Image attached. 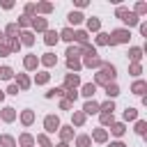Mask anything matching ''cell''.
<instances>
[{"instance_id":"5","label":"cell","mask_w":147,"mask_h":147,"mask_svg":"<svg viewBox=\"0 0 147 147\" xmlns=\"http://www.w3.org/2000/svg\"><path fill=\"white\" fill-rule=\"evenodd\" d=\"M96 110H99V103L96 101H87L85 103V113H96Z\"/></svg>"},{"instance_id":"30","label":"cell","mask_w":147,"mask_h":147,"mask_svg":"<svg viewBox=\"0 0 147 147\" xmlns=\"http://www.w3.org/2000/svg\"><path fill=\"white\" fill-rule=\"evenodd\" d=\"M21 145H32V138H30V136H23V138H21Z\"/></svg>"},{"instance_id":"20","label":"cell","mask_w":147,"mask_h":147,"mask_svg":"<svg viewBox=\"0 0 147 147\" xmlns=\"http://www.w3.org/2000/svg\"><path fill=\"white\" fill-rule=\"evenodd\" d=\"M113 133H115V136H122V133H124V126H122V124H115V126H113Z\"/></svg>"},{"instance_id":"9","label":"cell","mask_w":147,"mask_h":147,"mask_svg":"<svg viewBox=\"0 0 147 147\" xmlns=\"http://www.w3.org/2000/svg\"><path fill=\"white\" fill-rule=\"evenodd\" d=\"M94 90H96V87L90 83V85H85V87H83V94H85V96H92V94H94Z\"/></svg>"},{"instance_id":"6","label":"cell","mask_w":147,"mask_h":147,"mask_svg":"<svg viewBox=\"0 0 147 147\" xmlns=\"http://www.w3.org/2000/svg\"><path fill=\"white\" fill-rule=\"evenodd\" d=\"M57 41V32H46V44H55Z\"/></svg>"},{"instance_id":"23","label":"cell","mask_w":147,"mask_h":147,"mask_svg":"<svg viewBox=\"0 0 147 147\" xmlns=\"http://www.w3.org/2000/svg\"><path fill=\"white\" fill-rule=\"evenodd\" d=\"M129 55H131V60H138V57H140V48H131Z\"/></svg>"},{"instance_id":"35","label":"cell","mask_w":147,"mask_h":147,"mask_svg":"<svg viewBox=\"0 0 147 147\" xmlns=\"http://www.w3.org/2000/svg\"><path fill=\"white\" fill-rule=\"evenodd\" d=\"M69 67H71V69H78V62H76V60L71 57V60H69Z\"/></svg>"},{"instance_id":"32","label":"cell","mask_w":147,"mask_h":147,"mask_svg":"<svg viewBox=\"0 0 147 147\" xmlns=\"http://www.w3.org/2000/svg\"><path fill=\"white\" fill-rule=\"evenodd\" d=\"M44 62H46V64H53V62H55V57H53V55H51V53H48V55H46V57H44Z\"/></svg>"},{"instance_id":"26","label":"cell","mask_w":147,"mask_h":147,"mask_svg":"<svg viewBox=\"0 0 147 147\" xmlns=\"http://www.w3.org/2000/svg\"><path fill=\"white\" fill-rule=\"evenodd\" d=\"M94 138H96V140H106V131H101V129H99V131L94 133Z\"/></svg>"},{"instance_id":"21","label":"cell","mask_w":147,"mask_h":147,"mask_svg":"<svg viewBox=\"0 0 147 147\" xmlns=\"http://www.w3.org/2000/svg\"><path fill=\"white\" fill-rule=\"evenodd\" d=\"M78 145H80V147H87V145H90V138H87V136H80V138H78Z\"/></svg>"},{"instance_id":"4","label":"cell","mask_w":147,"mask_h":147,"mask_svg":"<svg viewBox=\"0 0 147 147\" xmlns=\"http://www.w3.org/2000/svg\"><path fill=\"white\" fill-rule=\"evenodd\" d=\"M57 129H60V119H57V117H53V115H51V117H46V131H51V133H53V131H57Z\"/></svg>"},{"instance_id":"19","label":"cell","mask_w":147,"mask_h":147,"mask_svg":"<svg viewBox=\"0 0 147 147\" xmlns=\"http://www.w3.org/2000/svg\"><path fill=\"white\" fill-rule=\"evenodd\" d=\"M124 117H126V119H136V108H129V110L124 113Z\"/></svg>"},{"instance_id":"8","label":"cell","mask_w":147,"mask_h":147,"mask_svg":"<svg viewBox=\"0 0 147 147\" xmlns=\"http://www.w3.org/2000/svg\"><path fill=\"white\" fill-rule=\"evenodd\" d=\"M145 87H147V85H145L142 80H138V83L133 85V92H136V94H142V90H145Z\"/></svg>"},{"instance_id":"10","label":"cell","mask_w":147,"mask_h":147,"mask_svg":"<svg viewBox=\"0 0 147 147\" xmlns=\"http://www.w3.org/2000/svg\"><path fill=\"white\" fill-rule=\"evenodd\" d=\"M80 18H83V16H80L78 11H71V14H69V21H71V23H80Z\"/></svg>"},{"instance_id":"1","label":"cell","mask_w":147,"mask_h":147,"mask_svg":"<svg viewBox=\"0 0 147 147\" xmlns=\"http://www.w3.org/2000/svg\"><path fill=\"white\" fill-rule=\"evenodd\" d=\"M108 78H110V80L115 78V67H110V64L103 67V71L96 76V80H99V83H108Z\"/></svg>"},{"instance_id":"7","label":"cell","mask_w":147,"mask_h":147,"mask_svg":"<svg viewBox=\"0 0 147 147\" xmlns=\"http://www.w3.org/2000/svg\"><path fill=\"white\" fill-rule=\"evenodd\" d=\"M25 67H28V69H34V67H37V57H32V55L25 57Z\"/></svg>"},{"instance_id":"3","label":"cell","mask_w":147,"mask_h":147,"mask_svg":"<svg viewBox=\"0 0 147 147\" xmlns=\"http://www.w3.org/2000/svg\"><path fill=\"white\" fill-rule=\"evenodd\" d=\"M117 16H122V21H126L129 25H136V23H138L136 14H129V11H124V9H117Z\"/></svg>"},{"instance_id":"12","label":"cell","mask_w":147,"mask_h":147,"mask_svg":"<svg viewBox=\"0 0 147 147\" xmlns=\"http://www.w3.org/2000/svg\"><path fill=\"white\" fill-rule=\"evenodd\" d=\"M0 142H2L5 147H14V140H11L9 136H2V138H0Z\"/></svg>"},{"instance_id":"25","label":"cell","mask_w":147,"mask_h":147,"mask_svg":"<svg viewBox=\"0 0 147 147\" xmlns=\"http://www.w3.org/2000/svg\"><path fill=\"white\" fill-rule=\"evenodd\" d=\"M145 126H147L145 122H138V124H136V131H138V133H145Z\"/></svg>"},{"instance_id":"11","label":"cell","mask_w":147,"mask_h":147,"mask_svg":"<svg viewBox=\"0 0 147 147\" xmlns=\"http://www.w3.org/2000/svg\"><path fill=\"white\" fill-rule=\"evenodd\" d=\"M0 78H11V69L9 67H2L0 69Z\"/></svg>"},{"instance_id":"17","label":"cell","mask_w":147,"mask_h":147,"mask_svg":"<svg viewBox=\"0 0 147 147\" xmlns=\"http://www.w3.org/2000/svg\"><path fill=\"white\" fill-rule=\"evenodd\" d=\"M62 39L71 41V39H74V32H71V30H62Z\"/></svg>"},{"instance_id":"13","label":"cell","mask_w":147,"mask_h":147,"mask_svg":"<svg viewBox=\"0 0 147 147\" xmlns=\"http://www.w3.org/2000/svg\"><path fill=\"white\" fill-rule=\"evenodd\" d=\"M106 94H108V96H115V94H117V85H108V87H106Z\"/></svg>"},{"instance_id":"34","label":"cell","mask_w":147,"mask_h":147,"mask_svg":"<svg viewBox=\"0 0 147 147\" xmlns=\"http://www.w3.org/2000/svg\"><path fill=\"white\" fill-rule=\"evenodd\" d=\"M39 142H41L44 147H51V145H48V140H46V136H39Z\"/></svg>"},{"instance_id":"29","label":"cell","mask_w":147,"mask_h":147,"mask_svg":"<svg viewBox=\"0 0 147 147\" xmlns=\"http://www.w3.org/2000/svg\"><path fill=\"white\" fill-rule=\"evenodd\" d=\"M23 122L30 124V122H32V113H23Z\"/></svg>"},{"instance_id":"31","label":"cell","mask_w":147,"mask_h":147,"mask_svg":"<svg viewBox=\"0 0 147 147\" xmlns=\"http://www.w3.org/2000/svg\"><path fill=\"white\" fill-rule=\"evenodd\" d=\"M96 41H99V44H108V34H99Z\"/></svg>"},{"instance_id":"2","label":"cell","mask_w":147,"mask_h":147,"mask_svg":"<svg viewBox=\"0 0 147 147\" xmlns=\"http://www.w3.org/2000/svg\"><path fill=\"white\" fill-rule=\"evenodd\" d=\"M110 44H122V41H129V32L126 30H115L113 32V39H108Z\"/></svg>"},{"instance_id":"28","label":"cell","mask_w":147,"mask_h":147,"mask_svg":"<svg viewBox=\"0 0 147 147\" xmlns=\"http://www.w3.org/2000/svg\"><path fill=\"white\" fill-rule=\"evenodd\" d=\"M46 80H48V74H39L37 76V83H46Z\"/></svg>"},{"instance_id":"33","label":"cell","mask_w":147,"mask_h":147,"mask_svg":"<svg viewBox=\"0 0 147 147\" xmlns=\"http://www.w3.org/2000/svg\"><path fill=\"white\" fill-rule=\"evenodd\" d=\"M62 138L69 140V138H71V131H69V129H62Z\"/></svg>"},{"instance_id":"24","label":"cell","mask_w":147,"mask_h":147,"mask_svg":"<svg viewBox=\"0 0 147 147\" xmlns=\"http://www.w3.org/2000/svg\"><path fill=\"white\" fill-rule=\"evenodd\" d=\"M18 85H21V87H28V85H30V80H28L25 76H18Z\"/></svg>"},{"instance_id":"27","label":"cell","mask_w":147,"mask_h":147,"mask_svg":"<svg viewBox=\"0 0 147 147\" xmlns=\"http://www.w3.org/2000/svg\"><path fill=\"white\" fill-rule=\"evenodd\" d=\"M74 37H76L78 41H87V34H85V32H78V34H74Z\"/></svg>"},{"instance_id":"37","label":"cell","mask_w":147,"mask_h":147,"mask_svg":"<svg viewBox=\"0 0 147 147\" xmlns=\"http://www.w3.org/2000/svg\"><path fill=\"white\" fill-rule=\"evenodd\" d=\"M110 147H124V145H122V142H113Z\"/></svg>"},{"instance_id":"38","label":"cell","mask_w":147,"mask_h":147,"mask_svg":"<svg viewBox=\"0 0 147 147\" xmlns=\"http://www.w3.org/2000/svg\"><path fill=\"white\" fill-rule=\"evenodd\" d=\"M57 147H67V145H64V142H62V145H57Z\"/></svg>"},{"instance_id":"14","label":"cell","mask_w":147,"mask_h":147,"mask_svg":"<svg viewBox=\"0 0 147 147\" xmlns=\"http://www.w3.org/2000/svg\"><path fill=\"white\" fill-rule=\"evenodd\" d=\"M2 117H5V119H14V108H5Z\"/></svg>"},{"instance_id":"18","label":"cell","mask_w":147,"mask_h":147,"mask_svg":"<svg viewBox=\"0 0 147 147\" xmlns=\"http://www.w3.org/2000/svg\"><path fill=\"white\" fill-rule=\"evenodd\" d=\"M67 85H69V87L78 85V76H69V78H67Z\"/></svg>"},{"instance_id":"15","label":"cell","mask_w":147,"mask_h":147,"mask_svg":"<svg viewBox=\"0 0 147 147\" xmlns=\"http://www.w3.org/2000/svg\"><path fill=\"white\" fill-rule=\"evenodd\" d=\"M34 28L44 30V28H46V21H44V18H34Z\"/></svg>"},{"instance_id":"16","label":"cell","mask_w":147,"mask_h":147,"mask_svg":"<svg viewBox=\"0 0 147 147\" xmlns=\"http://www.w3.org/2000/svg\"><path fill=\"white\" fill-rule=\"evenodd\" d=\"M87 25H90V30H99V21H96V18H90Z\"/></svg>"},{"instance_id":"36","label":"cell","mask_w":147,"mask_h":147,"mask_svg":"<svg viewBox=\"0 0 147 147\" xmlns=\"http://www.w3.org/2000/svg\"><path fill=\"white\" fill-rule=\"evenodd\" d=\"M7 92H9V94H18V87H16V85H11V87H9Z\"/></svg>"},{"instance_id":"22","label":"cell","mask_w":147,"mask_h":147,"mask_svg":"<svg viewBox=\"0 0 147 147\" xmlns=\"http://www.w3.org/2000/svg\"><path fill=\"white\" fill-rule=\"evenodd\" d=\"M34 39H32V34L30 32H23V44H32Z\"/></svg>"}]
</instances>
